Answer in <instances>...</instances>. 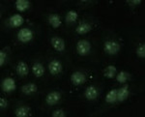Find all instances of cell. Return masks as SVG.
Segmentation results:
<instances>
[{
	"instance_id": "obj_1",
	"label": "cell",
	"mask_w": 145,
	"mask_h": 117,
	"mask_svg": "<svg viewBox=\"0 0 145 117\" xmlns=\"http://www.w3.org/2000/svg\"><path fill=\"white\" fill-rule=\"evenodd\" d=\"M104 50L106 51V53L109 55H115L120 51L121 46L115 40H108L105 43L104 45Z\"/></svg>"
},
{
	"instance_id": "obj_2",
	"label": "cell",
	"mask_w": 145,
	"mask_h": 117,
	"mask_svg": "<svg viewBox=\"0 0 145 117\" xmlns=\"http://www.w3.org/2000/svg\"><path fill=\"white\" fill-rule=\"evenodd\" d=\"M18 40L22 44H26L31 42L34 38V32L30 28H22L18 32Z\"/></svg>"
},
{
	"instance_id": "obj_3",
	"label": "cell",
	"mask_w": 145,
	"mask_h": 117,
	"mask_svg": "<svg viewBox=\"0 0 145 117\" xmlns=\"http://www.w3.org/2000/svg\"><path fill=\"white\" fill-rule=\"evenodd\" d=\"M76 51L80 56H86L91 51V44L87 40H80L76 44Z\"/></svg>"
},
{
	"instance_id": "obj_4",
	"label": "cell",
	"mask_w": 145,
	"mask_h": 117,
	"mask_svg": "<svg viewBox=\"0 0 145 117\" xmlns=\"http://www.w3.org/2000/svg\"><path fill=\"white\" fill-rule=\"evenodd\" d=\"M48 70L52 76H58L63 71L62 63L57 59H52L48 64Z\"/></svg>"
},
{
	"instance_id": "obj_5",
	"label": "cell",
	"mask_w": 145,
	"mask_h": 117,
	"mask_svg": "<svg viewBox=\"0 0 145 117\" xmlns=\"http://www.w3.org/2000/svg\"><path fill=\"white\" fill-rule=\"evenodd\" d=\"M50 44L52 46V48H54L56 51L58 52H63L66 48V44H65V41L60 37H52L50 40Z\"/></svg>"
},
{
	"instance_id": "obj_6",
	"label": "cell",
	"mask_w": 145,
	"mask_h": 117,
	"mask_svg": "<svg viewBox=\"0 0 145 117\" xmlns=\"http://www.w3.org/2000/svg\"><path fill=\"white\" fill-rule=\"evenodd\" d=\"M61 100V94L58 91H51L46 97V103L48 106H55Z\"/></svg>"
},
{
	"instance_id": "obj_7",
	"label": "cell",
	"mask_w": 145,
	"mask_h": 117,
	"mask_svg": "<svg viewBox=\"0 0 145 117\" xmlns=\"http://www.w3.org/2000/svg\"><path fill=\"white\" fill-rule=\"evenodd\" d=\"M86 81V76L83 72L80 71H76L74 72L71 76V82L74 84V85H81Z\"/></svg>"
},
{
	"instance_id": "obj_8",
	"label": "cell",
	"mask_w": 145,
	"mask_h": 117,
	"mask_svg": "<svg viewBox=\"0 0 145 117\" xmlns=\"http://www.w3.org/2000/svg\"><path fill=\"white\" fill-rule=\"evenodd\" d=\"M1 88H2V90L6 93H10V92L15 91L16 88H17L15 79H13L11 78H6L3 81H2Z\"/></svg>"
},
{
	"instance_id": "obj_9",
	"label": "cell",
	"mask_w": 145,
	"mask_h": 117,
	"mask_svg": "<svg viewBox=\"0 0 145 117\" xmlns=\"http://www.w3.org/2000/svg\"><path fill=\"white\" fill-rule=\"evenodd\" d=\"M48 22L50 23V25L52 28H58L61 26L62 24V20H61V18L58 14H51V15L48 16Z\"/></svg>"
},
{
	"instance_id": "obj_10",
	"label": "cell",
	"mask_w": 145,
	"mask_h": 117,
	"mask_svg": "<svg viewBox=\"0 0 145 117\" xmlns=\"http://www.w3.org/2000/svg\"><path fill=\"white\" fill-rule=\"evenodd\" d=\"M23 22H24V20L20 14H15L9 18V23L13 28H18L22 26Z\"/></svg>"
},
{
	"instance_id": "obj_11",
	"label": "cell",
	"mask_w": 145,
	"mask_h": 117,
	"mask_svg": "<svg viewBox=\"0 0 145 117\" xmlns=\"http://www.w3.org/2000/svg\"><path fill=\"white\" fill-rule=\"evenodd\" d=\"M16 72L20 76H26L29 73V68L28 65L24 61H20L16 67Z\"/></svg>"
},
{
	"instance_id": "obj_12",
	"label": "cell",
	"mask_w": 145,
	"mask_h": 117,
	"mask_svg": "<svg viewBox=\"0 0 145 117\" xmlns=\"http://www.w3.org/2000/svg\"><path fill=\"white\" fill-rule=\"evenodd\" d=\"M38 91V87L35 83H27V84H24V85L22 87V92L23 93L24 95H27V96H31L35 94V93Z\"/></svg>"
},
{
	"instance_id": "obj_13",
	"label": "cell",
	"mask_w": 145,
	"mask_h": 117,
	"mask_svg": "<svg viewBox=\"0 0 145 117\" xmlns=\"http://www.w3.org/2000/svg\"><path fill=\"white\" fill-rule=\"evenodd\" d=\"M98 95H99V92H98V89L95 86H88L86 88L85 92H84V97L89 101L95 100L98 97Z\"/></svg>"
},
{
	"instance_id": "obj_14",
	"label": "cell",
	"mask_w": 145,
	"mask_h": 117,
	"mask_svg": "<svg viewBox=\"0 0 145 117\" xmlns=\"http://www.w3.org/2000/svg\"><path fill=\"white\" fill-rule=\"evenodd\" d=\"M129 94H130V92H129V86L128 84H126V85H124L121 88L117 89V101H119V102H124L125 100L128 99Z\"/></svg>"
},
{
	"instance_id": "obj_15",
	"label": "cell",
	"mask_w": 145,
	"mask_h": 117,
	"mask_svg": "<svg viewBox=\"0 0 145 117\" xmlns=\"http://www.w3.org/2000/svg\"><path fill=\"white\" fill-rule=\"evenodd\" d=\"M92 30V25L88 22H81L76 28V32L78 35H85Z\"/></svg>"
},
{
	"instance_id": "obj_16",
	"label": "cell",
	"mask_w": 145,
	"mask_h": 117,
	"mask_svg": "<svg viewBox=\"0 0 145 117\" xmlns=\"http://www.w3.org/2000/svg\"><path fill=\"white\" fill-rule=\"evenodd\" d=\"M32 72H33V75L36 78H41L45 74V67L42 63L36 62L32 66Z\"/></svg>"
},
{
	"instance_id": "obj_17",
	"label": "cell",
	"mask_w": 145,
	"mask_h": 117,
	"mask_svg": "<svg viewBox=\"0 0 145 117\" xmlns=\"http://www.w3.org/2000/svg\"><path fill=\"white\" fill-rule=\"evenodd\" d=\"M30 7V2L28 0H17L16 1V8L18 12H25Z\"/></svg>"
},
{
	"instance_id": "obj_18",
	"label": "cell",
	"mask_w": 145,
	"mask_h": 117,
	"mask_svg": "<svg viewBox=\"0 0 145 117\" xmlns=\"http://www.w3.org/2000/svg\"><path fill=\"white\" fill-rule=\"evenodd\" d=\"M104 75L107 78H112L114 76H116V75H117V69L113 65H109V66L106 67V69L104 70Z\"/></svg>"
},
{
	"instance_id": "obj_19",
	"label": "cell",
	"mask_w": 145,
	"mask_h": 117,
	"mask_svg": "<svg viewBox=\"0 0 145 117\" xmlns=\"http://www.w3.org/2000/svg\"><path fill=\"white\" fill-rule=\"evenodd\" d=\"M16 116L18 117H26L28 115H30V109L27 106H22L18 107L15 111Z\"/></svg>"
},
{
	"instance_id": "obj_20",
	"label": "cell",
	"mask_w": 145,
	"mask_h": 117,
	"mask_svg": "<svg viewBox=\"0 0 145 117\" xmlns=\"http://www.w3.org/2000/svg\"><path fill=\"white\" fill-rule=\"evenodd\" d=\"M106 102L107 104H114L117 102V89H111L106 96Z\"/></svg>"
},
{
	"instance_id": "obj_21",
	"label": "cell",
	"mask_w": 145,
	"mask_h": 117,
	"mask_svg": "<svg viewBox=\"0 0 145 117\" xmlns=\"http://www.w3.org/2000/svg\"><path fill=\"white\" fill-rule=\"evenodd\" d=\"M116 79H117L118 82L125 83L130 79V75L125 71H121V72H119V74L116 75Z\"/></svg>"
},
{
	"instance_id": "obj_22",
	"label": "cell",
	"mask_w": 145,
	"mask_h": 117,
	"mask_svg": "<svg viewBox=\"0 0 145 117\" xmlns=\"http://www.w3.org/2000/svg\"><path fill=\"white\" fill-rule=\"evenodd\" d=\"M78 13L74 10H71V11L68 12L67 15H66V22L68 23H72L78 20Z\"/></svg>"
},
{
	"instance_id": "obj_23",
	"label": "cell",
	"mask_w": 145,
	"mask_h": 117,
	"mask_svg": "<svg viewBox=\"0 0 145 117\" xmlns=\"http://www.w3.org/2000/svg\"><path fill=\"white\" fill-rule=\"evenodd\" d=\"M135 52H137V55L138 56L139 58L144 59L145 58V45L144 44H140V45H138V46Z\"/></svg>"
},
{
	"instance_id": "obj_24",
	"label": "cell",
	"mask_w": 145,
	"mask_h": 117,
	"mask_svg": "<svg viewBox=\"0 0 145 117\" xmlns=\"http://www.w3.org/2000/svg\"><path fill=\"white\" fill-rule=\"evenodd\" d=\"M6 60H7V52L5 50H1L0 51V66L3 67Z\"/></svg>"
},
{
	"instance_id": "obj_25",
	"label": "cell",
	"mask_w": 145,
	"mask_h": 117,
	"mask_svg": "<svg viewBox=\"0 0 145 117\" xmlns=\"http://www.w3.org/2000/svg\"><path fill=\"white\" fill-rule=\"evenodd\" d=\"M51 115L53 117H65L66 116V113H65V111L63 109H55Z\"/></svg>"
},
{
	"instance_id": "obj_26",
	"label": "cell",
	"mask_w": 145,
	"mask_h": 117,
	"mask_svg": "<svg viewBox=\"0 0 145 117\" xmlns=\"http://www.w3.org/2000/svg\"><path fill=\"white\" fill-rule=\"evenodd\" d=\"M8 107V101H7L5 98H1L0 99V107L1 109H4Z\"/></svg>"
},
{
	"instance_id": "obj_27",
	"label": "cell",
	"mask_w": 145,
	"mask_h": 117,
	"mask_svg": "<svg viewBox=\"0 0 145 117\" xmlns=\"http://www.w3.org/2000/svg\"><path fill=\"white\" fill-rule=\"evenodd\" d=\"M128 3L133 4V6L139 5V4H141V0H130V1H128Z\"/></svg>"
}]
</instances>
